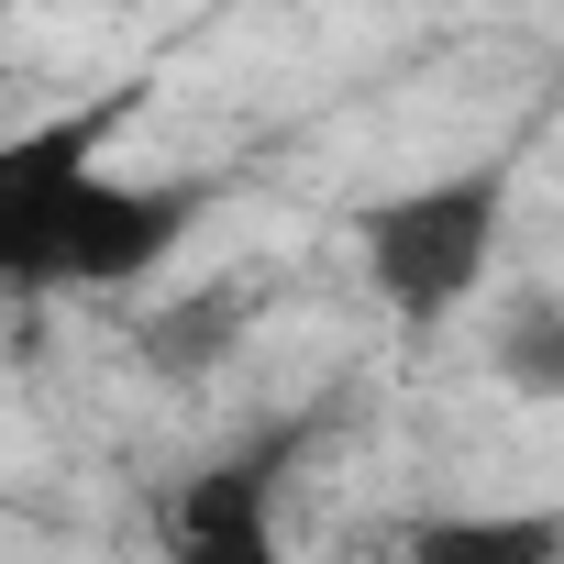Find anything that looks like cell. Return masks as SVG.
I'll use <instances>...</instances> for the list:
<instances>
[{"instance_id": "cell-5", "label": "cell", "mask_w": 564, "mask_h": 564, "mask_svg": "<svg viewBox=\"0 0 564 564\" xmlns=\"http://www.w3.org/2000/svg\"><path fill=\"white\" fill-rule=\"evenodd\" d=\"M399 564H564L553 509H421L399 531Z\"/></svg>"}, {"instance_id": "cell-4", "label": "cell", "mask_w": 564, "mask_h": 564, "mask_svg": "<svg viewBox=\"0 0 564 564\" xmlns=\"http://www.w3.org/2000/svg\"><path fill=\"white\" fill-rule=\"evenodd\" d=\"M210 210V177H89L67 199V232H56V300H100V289H144V276L188 243V221Z\"/></svg>"}, {"instance_id": "cell-7", "label": "cell", "mask_w": 564, "mask_h": 564, "mask_svg": "<svg viewBox=\"0 0 564 564\" xmlns=\"http://www.w3.org/2000/svg\"><path fill=\"white\" fill-rule=\"evenodd\" d=\"M498 366L531 388V399H564V333H553V300H520L509 333H498Z\"/></svg>"}, {"instance_id": "cell-3", "label": "cell", "mask_w": 564, "mask_h": 564, "mask_svg": "<svg viewBox=\"0 0 564 564\" xmlns=\"http://www.w3.org/2000/svg\"><path fill=\"white\" fill-rule=\"evenodd\" d=\"M311 410L300 421H265L254 443H221L199 454L166 498H155V542L166 564H289V542H276V498H289V465L311 454Z\"/></svg>"}, {"instance_id": "cell-1", "label": "cell", "mask_w": 564, "mask_h": 564, "mask_svg": "<svg viewBox=\"0 0 564 564\" xmlns=\"http://www.w3.org/2000/svg\"><path fill=\"white\" fill-rule=\"evenodd\" d=\"M498 232H509V155L366 199V210H355V265H366V289H377L410 333H443V322L487 289Z\"/></svg>"}, {"instance_id": "cell-2", "label": "cell", "mask_w": 564, "mask_h": 564, "mask_svg": "<svg viewBox=\"0 0 564 564\" xmlns=\"http://www.w3.org/2000/svg\"><path fill=\"white\" fill-rule=\"evenodd\" d=\"M155 100V78H122L34 133H0V289L12 300H56V232H67V199L100 177V144H122V122Z\"/></svg>"}, {"instance_id": "cell-6", "label": "cell", "mask_w": 564, "mask_h": 564, "mask_svg": "<svg viewBox=\"0 0 564 564\" xmlns=\"http://www.w3.org/2000/svg\"><path fill=\"white\" fill-rule=\"evenodd\" d=\"M232 322H243V300L221 289V300H188V311H166L155 333H144V366H166V377H188V366H210V355H232Z\"/></svg>"}]
</instances>
